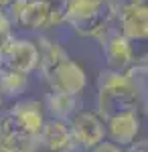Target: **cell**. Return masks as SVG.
I'll return each instance as SVG.
<instances>
[{
    "instance_id": "cell-9",
    "label": "cell",
    "mask_w": 148,
    "mask_h": 152,
    "mask_svg": "<svg viewBox=\"0 0 148 152\" xmlns=\"http://www.w3.org/2000/svg\"><path fill=\"white\" fill-rule=\"evenodd\" d=\"M39 146H45L51 152H75V148H79L71 134L69 122L55 120V118L45 120L39 132Z\"/></svg>"
},
{
    "instance_id": "cell-14",
    "label": "cell",
    "mask_w": 148,
    "mask_h": 152,
    "mask_svg": "<svg viewBox=\"0 0 148 152\" xmlns=\"http://www.w3.org/2000/svg\"><path fill=\"white\" fill-rule=\"evenodd\" d=\"M37 49H39V69L43 73V77H45L55 65H59L61 61H65V59L69 57L67 51L61 47L59 43L47 39V37H41V39L37 41Z\"/></svg>"
},
{
    "instance_id": "cell-24",
    "label": "cell",
    "mask_w": 148,
    "mask_h": 152,
    "mask_svg": "<svg viewBox=\"0 0 148 152\" xmlns=\"http://www.w3.org/2000/svg\"><path fill=\"white\" fill-rule=\"evenodd\" d=\"M144 112H146V116H148V95L144 97Z\"/></svg>"
},
{
    "instance_id": "cell-15",
    "label": "cell",
    "mask_w": 148,
    "mask_h": 152,
    "mask_svg": "<svg viewBox=\"0 0 148 152\" xmlns=\"http://www.w3.org/2000/svg\"><path fill=\"white\" fill-rule=\"evenodd\" d=\"M26 87H29V75L6 69V67L0 69V95L18 97L26 91Z\"/></svg>"
},
{
    "instance_id": "cell-19",
    "label": "cell",
    "mask_w": 148,
    "mask_h": 152,
    "mask_svg": "<svg viewBox=\"0 0 148 152\" xmlns=\"http://www.w3.org/2000/svg\"><path fill=\"white\" fill-rule=\"evenodd\" d=\"M146 0H108V4H110V8L114 12V16L118 18L120 14H124L126 10H130V8H134V6H140V4H144Z\"/></svg>"
},
{
    "instance_id": "cell-6",
    "label": "cell",
    "mask_w": 148,
    "mask_h": 152,
    "mask_svg": "<svg viewBox=\"0 0 148 152\" xmlns=\"http://www.w3.org/2000/svg\"><path fill=\"white\" fill-rule=\"evenodd\" d=\"M2 65L6 69L18 71V73H33L39 67V49L37 43L29 39H14L2 49Z\"/></svg>"
},
{
    "instance_id": "cell-12",
    "label": "cell",
    "mask_w": 148,
    "mask_h": 152,
    "mask_svg": "<svg viewBox=\"0 0 148 152\" xmlns=\"http://www.w3.org/2000/svg\"><path fill=\"white\" fill-rule=\"evenodd\" d=\"M120 33L126 39H148V4H140L118 16Z\"/></svg>"
},
{
    "instance_id": "cell-1",
    "label": "cell",
    "mask_w": 148,
    "mask_h": 152,
    "mask_svg": "<svg viewBox=\"0 0 148 152\" xmlns=\"http://www.w3.org/2000/svg\"><path fill=\"white\" fill-rule=\"evenodd\" d=\"M140 104V95L136 87L130 83L126 73L106 69L97 77V114L106 120L126 114V112H136Z\"/></svg>"
},
{
    "instance_id": "cell-25",
    "label": "cell",
    "mask_w": 148,
    "mask_h": 152,
    "mask_svg": "<svg viewBox=\"0 0 148 152\" xmlns=\"http://www.w3.org/2000/svg\"><path fill=\"white\" fill-rule=\"evenodd\" d=\"M4 65H2V51H0V69H2Z\"/></svg>"
},
{
    "instance_id": "cell-3",
    "label": "cell",
    "mask_w": 148,
    "mask_h": 152,
    "mask_svg": "<svg viewBox=\"0 0 148 152\" xmlns=\"http://www.w3.org/2000/svg\"><path fill=\"white\" fill-rule=\"evenodd\" d=\"M45 81L51 85V91H59V94L77 97L87 85V75L77 61L67 57L65 61H61L59 65H55L47 73Z\"/></svg>"
},
{
    "instance_id": "cell-8",
    "label": "cell",
    "mask_w": 148,
    "mask_h": 152,
    "mask_svg": "<svg viewBox=\"0 0 148 152\" xmlns=\"http://www.w3.org/2000/svg\"><path fill=\"white\" fill-rule=\"evenodd\" d=\"M102 41V53L108 63V69L126 73L132 67V55H130V43L120 31H108L100 39Z\"/></svg>"
},
{
    "instance_id": "cell-5",
    "label": "cell",
    "mask_w": 148,
    "mask_h": 152,
    "mask_svg": "<svg viewBox=\"0 0 148 152\" xmlns=\"http://www.w3.org/2000/svg\"><path fill=\"white\" fill-rule=\"evenodd\" d=\"M69 128H71V134L77 142V146L83 150H91L100 142L106 140V122L97 112L79 110L69 120Z\"/></svg>"
},
{
    "instance_id": "cell-22",
    "label": "cell",
    "mask_w": 148,
    "mask_h": 152,
    "mask_svg": "<svg viewBox=\"0 0 148 152\" xmlns=\"http://www.w3.org/2000/svg\"><path fill=\"white\" fill-rule=\"evenodd\" d=\"M126 152H148V138H144V140H134L126 148Z\"/></svg>"
},
{
    "instance_id": "cell-16",
    "label": "cell",
    "mask_w": 148,
    "mask_h": 152,
    "mask_svg": "<svg viewBox=\"0 0 148 152\" xmlns=\"http://www.w3.org/2000/svg\"><path fill=\"white\" fill-rule=\"evenodd\" d=\"M126 77L130 79V83L136 87L140 99H144L148 95V69L146 67H138V65H132L130 69L126 71Z\"/></svg>"
},
{
    "instance_id": "cell-20",
    "label": "cell",
    "mask_w": 148,
    "mask_h": 152,
    "mask_svg": "<svg viewBox=\"0 0 148 152\" xmlns=\"http://www.w3.org/2000/svg\"><path fill=\"white\" fill-rule=\"evenodd\" d=\"M45 2L51 6V12H53L51 24L63 23V20H65V10H67V2L69 0H45Z\"/></svg>"
},
{
    "instance_id": "cell-13",
    "label": "cell",
    "mask_w": 148,
    "mask_h": 152,
    "mask_svg": "<svg viewBox=\"0 0 148 152\" xmlns=\"http://www.w3.org/2000/svg\"><path fill=\"white\" fill-rule=\"evenodd\" d=\"M45 107L49 110L51 118H55V120H63V122H69L71 118L79 112V110H77V107H79V105H77V97L67 95V94H59V91H51V94H47Z\"/></svg>"
},
{
    "instance_id": "cell-10",
    "label": "cell",
    "mask_w": 148,
    "mask_h": 152,
    "mask_svg": "<svg viewBox=\"0 0 148 152\" xmlns=\"http://www.w3.org/2000/svg\"><path fill=\"white\" fill-rule=\"evenodd\" d=\"M106 126H108L106 134H110L112 142L128 148L136 140L138 132H140V118L136 112H126V114H118V116L106 120Z\"/></svg>"
},
{
    "instance_id": "cell-7",
    "label": "cell",
    "mask_w": 148,
    "mask_h": 152,
    "mask_svg": "<svg viewBox=\"0 0 148 152\" xmlns=\"http://www.w3.org/2000/svg\"><path fill=\"white\" fill-rule=\"evenodd\" d=\"M0 148L8 152H34L39 148V138L29 134L16 118L6 112L0 116Z\"/></svg>"
},
{
    "instance_id": "cell-21",
    "label": "cell",
    "mask_w": 148,
    "mask_h": 152,
    "mask_svg": "<svg viewBox=\"0 0 148 152\" xmlns=\"http://www.w3.org/2000/svg\"><path fill=\"white\" fill-rule=\"evenodd\" d=\"M89 152H126V148L124 146H118L116 142H108V140H103V142H100L95 148H91Z\"/></svg>"
},
{
    "instance_id": "cell-23",
    "label": "cell",
    "mask_w": 148,
    "mask_h": 152,
    "mask_svg": "<svg viewBox=\"0 0 148 152\" xmlns=\"http://www.w3.org/2000/svg\"><path fill=\"white\" fill-rule=\"evenodd\" d=\"M10 2H12V0H0V12L6 10V8L10 6Z\"/></svg>"
},
{
    "instance_id": "cell-2",
    "label": "cell",
    "mask_w": 148,
    "mask_h": 152,
    "mask_svg": "<svg viewBox=\"0 0 148 152\" xmlns=\"http://www.w3.org/2000/svg\"><path fill=\"white\" fill-rule=\"evenodd\" d=\"M112 18L114 12L108 0H69L63 23L81 37L102 39L110 31Z\"/></svg>"
},
{
    "instance_id": "cell-4",
    "label": "cell",
    "mask_w": 148,
    "mask_h": 152,
    "mask_svg": "<svg viewBox=\"0 0 148 152\" xmlns=\"http://www.w3.org/2000/svg\"><path fill=\"white\" fill-rule=\"evenodd\" d=\"M8 18L26 31H41L51 26L53 12L45 0H12L8 6Z\"/></svg>"
},
{
    "instance_id": "cell-26",
    "label": "cell",
    "mask_w": 148,
    "mask_h": 152,
    "mask_svg": "<svg viewBox=\"0 0 148 152\" xmlns=\"http://www.w3.org/2000/svg\"><path fill=\"white\" fill-rule=\"evenodd\" d=\"M0 152H8V150H4V148H0Z\"/></svg>"
},
{
    "instance_id": "cell-18",
    "label": "cell",
    "mask_w": 148,
    "mask_h": 152,
    "mask_svg": "<svg viewBox=\"0 0 148 152\" xmlns=\"http://www.w3.org/2000/svg\"><path fill=\"white\" fill-rule=\"evenodd\" d=\"M12 39V23L8 18V14L2 10L0 12V51L10 43Z\"/></svg>"
},
{
    "instance_id": "cell-11",
    "label": "cell",
    "mask_w": 148,
    "mask_h": 152,
    "mask_svg": "<svg viewBox=\"0 0 148 152\" xmlns=\"http://www.w3.org/2000/svg\"><path fill=\"white\" fill-rule=\"evenodd\" d=\"M10 114L16 118V122L23 126L29 134H33L39 138V132L45 124V116H43V105L37 99H21L10 107Z\"/></svg>"
},
{
    "instance_id": "cell-17",
    "label": "cell",
    "mask_w": 148,
    "mask_h": 152,
    "mask_svg": "<svg viewBox=\"0 0 148 152\" xmlns=\"http://www.w3.org/2000/svg\"><path fill=\"white\" fill-rule=\"evenodd\" d=\"M130 43V55H132V65L146 67L148 69V39H128Z\"/></svg>"
},
{
    "instance_id": "cell-27",
    "label": "cell",
    "mask_w": 148,
    "mask_h": 152,
    "mask_svg": "<svg viewBox=\"0 0 148 152\" xmlns=\"http://www.w3.org/2000/svg\"><path fill=\"white\" fill-rule=\"evenodd\" d=\"M0 105H2V95H0Z\"/></svg>"
}]
</instances>
